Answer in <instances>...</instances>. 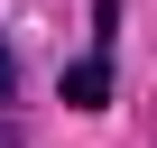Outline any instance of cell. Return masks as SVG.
Masks as SVG:
<instances>
[{
    "instance_id": "cell-2",
    "label": "cell",
    "mask_w": 157,
    "mask_h": 148,
    "mask_svg": "<svg viewBox=\"0 0 157 148\" xmlns=\"http://www.w3.org/2000/svg\"><path fill=\"white\" fill-rule=\"evenodd\" d=\"M10 93H19V56H10V37H0V111H10Z\"/></svg>"
},
{
    "instance_id": "cell-1",
    "label": "cell",
    "mask_w": 157,
    "mask_h": 148,
    "mask_svg": "<svg viewBox=\"0 0 157 148\" xmlns=\"http://www.w3.org/2000/svg\"><path fill=\"white\" fill-rule=\"evenodd\" d=\"M65 102H74V111H102V102H111V46H93L83 65H65Z\"/></svg>"
}]
</instances>
